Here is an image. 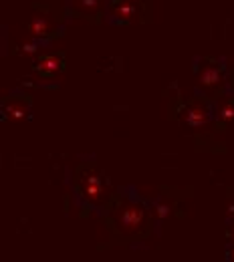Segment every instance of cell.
<instances>
[{
  "instance_id": "cell-7",
  "label": "cell",
  "mask_w": 234,
  "mask_h": 262,
  "mask_svg": "<svg viewBox=\"0 0 234 262\" xmlns=\"http://www.w3.org/2000/svg\"><path fill=\"white\" fill-rule=\"evenodd\" d=\"M135 12V8L132 4H121V6H117L115 8V14L119 16V18H132Z\"/></svg>"
},
{
  "instance_id": "cell-13",
  "label": "cell",
  "mask_w": 234,
  "mask_h": 262,
  "mask_svg": "<svg viewBox=\"0 0 234 262\" xmlns=\"http://www.w3.org/2000/svg\"><path fill=\"white\" fill-rule=\"evenodd\" d=\"M230 258H232V262H234V248H232V252H230Z\"/></svg>"
},
{
  "instance_id": "cell-5",
  "label": "cell",
  "mask_w": 234,
  "mask_h": 262,
  "mask_svg": "<svg viewBox=\"0 0 234 262\" xmlns=\"http://www.w3.org/2000/svg\"><path fill=\"white\" fill-rule=\"evenodd\" d=\"M29 33L33 34V36H45V34L49 33V20L42 18V16H36L29 25Z\"/></svg>"
},
{
  "instance_id": "cell-8",
  "label": "cell",
  "mask_w": 234,
  "mask_h": 262,
  "mask_svg": "<svg viewBox=\"0 0 234 262\" xmlns=\"http://www.w3.org/2000/svg\"><path fill=\"white\" fill-rule=\"evenodd\" d=\"M220 117H222L224 121H232L234 119V105H224V107L220 109Z\"/></svg>"
},
{
  "instance_id": "cell-1",
  "label": "cell",
  "mask_w": 234,
  "mask_h": 262,
  "mask_svg": "<svg viewBox=\"0 0 234 262\" xmlns=\"http://www.w3.org/2000/svg\"><path fill=\"white\" fill-rule=\"evenodd\" d=\"M143 222V210L139 206H127L119 216V228L125 232H134Z\"/></svg>"
},
{
  "instance_id": "cell-12",
  "label": "cell",
  "mask_w": 234,
  "mask_h": 262,
  "mask_svg": "<svg viewBox=\"0 0 234 262\" xmlns=\"http://www.w3.org/2000/svg\"><path fill=\"white\" fill-rule=\"evenodd\" d=\"M166 214H167V208L166 206H160V208H158V216H160V218H164Z\"/></svg>"
},
{
  "instance_id": "cell-4",
  "label": "cell",
  "mask_w": 234,
  "mask_h": 262,
  "mask_svg": "<svg viewBox=\"0 0 234 262\" xmlns=\"http://www.w3.org/2000/svg\"><path fill=\"white\" fill-rule=\"evenodd\" d=\"M101 192H103V188H101V180L97 178V176H89V178L85 180V196L91 198V200H95Z\"/></svg>"
},
{
  "instance_id": "cell-2",
  "label": "cell",
  "mask_w": 234,
  "mask_h": 262,
  "mask_svg": "<svg viewBox=\"0 0 234 262\" xmlns=\"http://www.w3.org/2000/svg\"><path fill=\"white\" fill-rule=\"evenodd\" d=\"M36 69H38L42 75H53V73H57V71L61 69V61H59L57 57H42V59L38 61Z\"/></svg>"
},
{
  "instance_id": "cell-3",
  "label": "cell",
  "mask_w": 234,
  "mask_h": 262,
  "mask_svg": "<svg viewBox=\"0 0 234 262\" xmlns=\"http://www.w3.org/2000/svg\"><path fill=\"white\" fill-rule=\"evenodd\" d=\"M220 71L218 69H214V67H208V69H204L200 73V83L202 85H206V87H212V85H218L220 83Z\"/></svg>"
},
{
  "instance_id": "cell-10",
  "label": "cell",
  "mask_w": 234,
  "mask_h": 262,
  "mask_svg": "<svg viewBox=\"0 0 234 262\" xmlns=\"http://www.w3.org/2000/svg\"><path fill=\"white\" fill-rule=\"evenodd\" d=\"M20 51H23V55H34V53H36V45H33V42H25Z\"/></svg>"
},
{
  "instance_id": "cell-14",
  "label": "cell",
  "mask_w": 234,
  "mask_h": 262,
  "mask_svg": "<svg viewBox=\"0 0 234 262\" xmlns=\"http://www.w3.org/2000/svg\"><path fill=\"white\" fill-rule=\"evenodd\" d=\"M230 238L234 240V228H232V232H230Z\"/></svg>"
},
{
  "instance_id": "cell-11",
  "label": "cell",
  "mask_w": 234,
  "mask_h": 262,
  "mask_svg": "<svg viewBox=\"0 0 234 262\" xmlns=\"http://www.w3.org/2000/svg\"><path fill=\"white\" fill-rule=\"evenodd\" d=\"M83 6L89 8V10H95V8L99 6V2H97V0H83Z\"/></svg>"
},
{
  "instance_id": "cell-6",
  "label": "cell",
  "mask_w": 234,
  "mask_h": 262,
  "mask_svg": "<svg viewBox=\"0 0 234 262\" xmlns=\"http://www.w3.org/2000/svg\"><path fill=\"white\" fill-rule=\"evenodd\" d=\"M206 119H208V115H206V111L200 109V107L190 109L188 115H186V121H188V125H192V127H198L202 123H206Z\"/></svg>"
},
{
  "instance_id": "cell-9",
  "label": "cell",
  "mask_w": 234,
  "mask_h": 262,
  "mask_svg": "<svg viewBox=\"0 0 234 262\" xmlns=\"http://www.w3.org/2000/svg\"><path fill=\"white\" fill-rule=\"evenodd\" d=\"M8 115L10 117H14V119H20V117H25V109H16V107H8Z\"/></svg>"
}]
</instances>
